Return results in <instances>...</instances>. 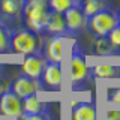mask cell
Returning a JSON list of instances; mask_svg holds the SVG:
<instances>
[{
  "instance_id": "7402d4cb",
  "label": "cell",
  "mask_w": 120,
  "mask_h": 120,
  "mask_svg": "<svg viewBox=\"0 0 120 120\" xmlns=\"http://www.w3.org/2000/svg\"><path fill=\"white\" fill-rule=\"evenodd\" d=\"M12 89V81L6 77V75H0V95H3L5 92H9Z\"/></svg>"
},
{
  "instance_id": "8fae6325",
  "label": "cell",
  "mask_w": 120,
  "mask_h": 120,
  "mask_svg": "<svg viewBox=\"0 0 120 120\" xmlns=\"http://www.w3.org/2000/svg\"><path fill=\"white\" fill-rule=\"evenodd\" d=\"M26 0H0V20H20Z\"/></svg>"
},
{
  "instance_id": "5b68a950",
  "label": "cell",
  "mask_w": 120,
  "mask_h": 120,
  "mask_svg": "<svg viewBox=\"0 0 120 120\" xmlns=\"http://www.w3.org/2000/svg\"><path fill=\"white\" fill-rule=\"evenodd\" d=\"M44 89V82L42 80H38V78H32L29 75H20L18 78H15L12 81V92L17 93L21 99L32 95H38L41 90Z\"/></svg>"
},
{
  "instance_id": "ba28073f",
  "label": "cell",
  "mask_w": 120,
  "mask_h": 120,
  "mask_svg": "<svg viewBox=\"0 0 120 120\" xmlns=\"http://www.w3.org/2000/svg\"><path fill=\"white\" fill-rule=\"evenodd\" d=\"M48 60L45 59V56L41 52H33V54L24 56V60L21 63V72L24 75H29L32 78H38L41 80L44 74V69L47 66Z\"/></svg>"
},
{
  "instance_id": "603a6c76",
  "label": "cell",
  "mask_w": 120,
  "mask_h": 120,
  "mask_svg": "<svg viewBox=\"0 0 120 120\" xmlns=\"http://www.w3.org/2000/svg\"><path fill=\"white\" fill-rule=\"evenodd\" d=\"M108 101L111 104H120V87L117 89H111L108 92Z\"/></svg>"
},
{
  "instance_id": "7a4b0ae2",
  "label": "cell",
  "mask_w": 120,
  "mask_h": 120,
  "mask_svg": "<svg viewBox=\"0 0 120 120\" xmlns=\"http://www.w3.org/2000/svg\"><path fill=\"white\" fill-rule=\"evenodd\" d=\"M45 39L41 33H36L30 29H18L14 30L11 39V51L15 54L29 56L33 52H41L44 48Z\"/></svg>"
},
{
  "instance_id": "52a82bcc",
  "label": "cell",
  "mask_w": 120,
  "mask_h": 120,
  "mask_svg": "<svg viewBox=\"0 0 120 120\" xmlns=\"http://www.w3.org/2000/svg\"><path fill=\"white\" fill-rule=\"evenodd\" d=\"M0 114L6 116V117H14V119H20L24 114L22 99L17 93H14L12 90L0 95Z\"/></svg>"
},
{
  "instance_id": "5bb4252c",
  "label": "cell",
  "mask_w": 120,
  "mask_h": 120,
  "mask_svg": "<svg viewBox=\"0 0 120 120\" xmlns=\"http://www.w3.org/2000/svg\"><path fill=\"white\" fill-rule=\"evenodd\" d=\"M72 120H96V108L92 102H78L72 110Z\"/></svg>"
},
{
  "instance_id": "ac0fdd59",
  "label": "cell",
  "mask_w": 120,
  "mask_h": 120,
  "mask_svg": "<svg viewBox=\"0 0 120 120\" xmlns=\"http://www.w3.org/2000/svg\"><path fill=\"white\" fill-rule=\"evenodd\" d=\"M14 30L9 27L3 20H0V54L8 52L11 50V39Z\"/></svg>"
},
{
  "instance_id": "6da1fadb",
  "label": "cell",
  "mask_w": 120,
  "mask_h": 120,
  "mask_svg": "<svg viewBox=\"0 0 120 120\" xmlns=\"http://www.w3.org/2000/svg\"><path fill=\"white\" fill-rule=\"evenodd\" d=\"M48 15H50V6L47 0H26L22 8V20L26 27L36 33H45Z\"/></svg>"
},
{
  "instance_id": "484cf974",
  "label": "cell",
  "mask_w": 120,
  "mask_h": 120,
  "mask_svg": "<svg viewBox=\"0 0 120 120\" xmlns=\"http://www.w3.org/2000/svg\"><path fill=\"white\" fill-rule=\"evenodd\" d=\"M119 21H120V12H119Z\"/></svg>"
},
{
  "instance_id": "2e32d148",
  "label": "cell",
  "mask_w": 120,
  "mask_h": 120,
  "mask_svg": "<svg viewBox=\"0 0 120 120\" xmlns=\"http://www.w3.org/2000/svg\"><path fill=\"white\" fill-rule=\"evenodd\" d=\"M92 77L95 78H117L120 77V66L112 65H95L90 68Z\"/></svg>"
},
{
  "instance_id": "8992f818",
  "label": "cell",
  "mask_w": 120,
  "mask_h": 120,
  "mask_svg": "<svg viewBox=\"0 0 120 120\" xmlns=\"http://www.w3.org/2000/svg\"><path fill=\"white\" fill-rule=\"evenodd\" d=\"M63 15H65L66 29L69 35H80L87 29V15L84 14V11L80 5L72 6Z\"/></svg>"
},
{
  "instance_id": "30bf717a",
  "label": "cell",
  "mask_w": 120,
  "mask_h": 120,
  "mask_svg": "<svg viewBox=\"0 0 120 120\" xmlns=\"http://www.w3.org/2000/svg\"><path fill=\"white\" fill-rule=\"evenodd\" d=\"M62 66L57 62H47V66L42 74V82L52 90H59L62 86Z\"/></svg>"
},
{
  "instance_id": "cb8c5ba5",
  "label": "cell",
  "mask_w": 120,
  "mask_h": 120,
  "mask_svg": "<svg viewBox=\"0 0 120 120\" xmlns=\"http://www.w3.org/2000/svg\"><path fill=\"white\" fill-rule=\"evenodd\" d=\"M107 120H120V110L107 111Z\"/></svg>"
},
{
  "instance_id": "44dd1931",
  "label": "cell",
  "mask_w": 120,
  "mask_h": 120,
  "mask_svg": "<svg viewBox=\"0 0 120 120\" xmlns=\"http://www.w3.org/2000/svg\"><path fill=\"white\" fill-rule=\"evenodd\" d=\"M20 120H51L50 112H41V114H22Z\"/></svg>"
},
{
  "instance_id": "e0dca14e",
  "label": "cell",
  "mask_w": 120,
  "mask_h": 120,
  "mask_svg": "<svg viewBox=\"0 0 120 120\" xmlns=\"http://www.w3.org/2000/svg\"><path fill=\"white\" fill-rule=\"evenodd\" d=\"M80 6L82 8V11H84V14L89 17H92V15H95L96 12H99V11L105 9V8H108L107 0H80Z\"/></svg>"
},
{
  "instance_id": "4fadbf2b",
  "label": "cell",
  "mask_w": 120,
  "mask_h": 120,
  "mask_svg": "<svg viewBox=\"0 0 120 120\" xmlns=\"http://www.w3.org/2000/svg\"><path fill=\"white\" fill-rule=\"evenodd\" d=\"M22 110H24V114L50 112V104L45 102V101H41L36 95H32L22 99Z\"/></svg>"
},
{
  "instance_id": "3957f363",
  "label": "cell",
  "mask_w": 120,
  "mask_h": 120,
  "mask_svg": "<svg viewBox=\"0 0 120 120\" xmlns=\"http://www.w3.org/2000/svg\"><path fill=\"white\" fill-rule=\"evenodd\" d=\"M119 24V12L110 6L87 18V29L93 36H108Z\"/></svg>"
},
{
  "instance_id": "7c38bea8",
  "label": "cell",
  "mask_w": 120,
  "mask_h": 120,
  "mask_svg": "<svg viewBox=\"0 0 120 120\" xmlns=\"http://www.w3.org/2000/svg\"><path fill=\"white\" fill-rule=\"evenodd\" d=\"M45 33L50 35V36H65V35H68L65 15L50 11L48 21H47V27H45Z\"/></svg>"
},
{
  "instance_id": "9c48e42d",
  "label": "cell",
  "mask_w": 120,
  "mask_h": 120,
  "mask_svg": "<svg viewBox=\"0 0 120 120\" xmlns=\"http://www.w3.org/2000/svg\"><path fill=\"white\" fill-rule=\"evenodd\" d=\"M63 41H65V36H50L48 39H45L42 54L48 62H57V63L62 62Z\"/></svg>"
},
{
  "instance_id": "d4e9b609",
  "label": "cell",
  "mask_w": 120,
  "mask_h": 120,
  "mask_svg": "<svg viewBox=\"0 0 120 120\" xmlns=\"http://www.w3.org/2000/svg\"><path fill=\"white\" fill-rule=\"evenodd\" d=\"M2 74H3V66L0 65V75H2Z\"/></svg>"
},
{
  "instance_id": "d6986e66",
  "label": "cell",
  "mask_w": 120,
  "mask_h": 120,
  "mask_svg": "<svg viewBox=\"0 0 120 120\" xmlns=\"http://www.w3.org/2000/svg\"><path fill=\"white\" fill-rule=\"evenodd\" d=\"M50 11L59 14H65L68 9H71L75 5H80V0H47Z\"/></svg>"
},
{
  "instance_id": "9a60e30c",
  "label": "cell",
  "mask_w": 120,
  "mask_h": 120,
  "mask_svg": "<svg viewBox=\"0 0 120 120\" xmlns=\"http://www.w3.org/2000/svg\"><path fill=\"white\" fill-rule=\"evenodd\" d=\"M93 50H95L98 56H102V57L117 54V51L110 42L108 36H95V39H93Z\"/></svg>"
},
{
  "instance_id": "277c9868",
  "label": "cell",
  "mask_w": 120,
  "mask_h": 120,
  "mask_svg": "<svg viewBox=\"0 0 120 120\" xmlns=\"http://www.w3.org/2000/svg\"><path fill=\"white\" fill-rule=\"evenodd\" d=\"M71 82L75 89L82 86L92 78V71L86 62V56L81 50V45L75 42L71 54Z\"/></svg>"
},
{
  "instance_id": "ffe728a7",
  "label": "cell",
  "mask_w": 120,
  "mask_h": 120,
  "mask_svg": "<svg viewBox=\"0 0 120 120\" xmlns=\"http://www.w3.org/2000/svg\"><path fill=\"white\" fill-rule=\"evenodd\" d=\"M108 39H110V42L112 44V47L116 48V51H120V24L117 26L116 29H112L110 32V35H108Z\"/></svg>"
}]
</instances>
